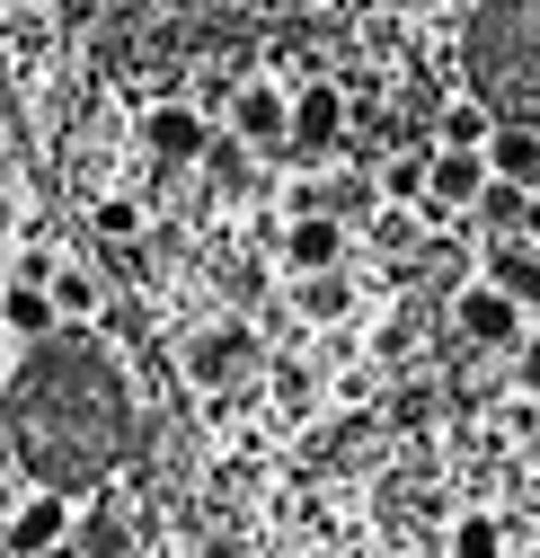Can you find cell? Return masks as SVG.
<instances>
[{"label":"cell","mask_w":540,"mask_h":558,"mask_svg":"<svg viewBox=\"0 0 540 558\" xmlns=\"http://www.w3.org/2000/svg\"><path fill=\"white\" fill-rule=\"evenodd\" d=\"M381 195H390V204H417V195H426V151H398V160L381 169Z\"/></svg>","instance_id":"d6986e66"},{"label":"cell","mask_w":540,"mask_h":558,"mask_svg":"<svg viewBox=\"0 0 540 558\" xmlns=\"http://www.w3.org/2000/svg\"><path fill=\"white\" fill-rule=\"evenodd\" d=\"M0 284H10V257H0Z\"/></svg>","instance_id":"cb8c5ba5"},{"label":"cell","mask_w":540,"mask_h":558,"mask_svg":"<svg viewBox=\"0 0 540 558\" xmlns=\"http://www.w3.org/2000/svg\"><path fill=\"white\" fill-rule=\"evenodd\" d=\"M461 72L488 124L540 133V0H461Z\"/></svg>","instance_id":"7a4b0ae2"},{"label":"cell","mask_w":540,"mask_h":558,"mask_svg":"<svg viewBox=\"0 0 540 558\" xmlns=\"http://www.w3.org/2000/svg\"><path fill=\"white\" fill-rule=\"evenodd\" d=\"M62 549H81V558H133V523H124L115 506H89V514H72Z\"/></svg>","instance_id":"5bb4252c"},{"label":"cell","mask_w":540,"mask_h":558,"mask_svg":"<svg viewBox=\"0 0 540 558\" xmlns=\"http://www.w3.org/2000/svg\"><path fill=\"white\" fill-rule=\"evenodd\" d=\"M10 231H19V204H10V195H0V240H10Z\"/></svg>","instance_id":"7402d4cb"},{"label":"cell","mask_w":540,"mask_h":558,"mask_svg":"<svg viewBox=\"0 0 540 558\" xmlns=\"http://www.w3.org/2000/svg\"><path fill=\"white\" fill-rule=\"evenodd\" d=\"M0 328H10L19 345H45L62 319H53V302H45V284H19V275H10V284H0Z\"/></svg>","instance_id":"7c38bea8"},{"label":"cell","mask_w":540,"mask_h":558,"mask_svg":"<svg viewBox=\"0 0 540 558\" xmlns=\"http://www.w3.org/2000/svg\"><path fill=\"white\" fill-rule=\"evenodd\" d=\"M169 10H195V0H169Z\"/></svg>","instance_id":"d4e9b609"},{"label":"cell","mask_w":540,"mask_h":558,"mask_svg":"<svg viewBox=\"0 0 540 558\" xmlns=\"http://www.w3.org/2000/svg\"><path fill=\"white\" fill-rule=\"evenodd\" d=\"M248 364H257L248 328H205V337H195V355H186L195 381H231V373H248Z\"/></svg>","instance_id":"4fadbf2b"},{"label":"cell","mask_w":540,"mask_h":558,"mask_svg":"<svg viewBox=\"0 0 540 558\" xmlns=\"http://www.w3.org/2000/svg\"><path fill=\"white\" fill-rule=\"evenodd\" d=\"M479 160H488V178L496 186H540V133L531 124H488V143H479Z\"/></svg>","instance_id":"9c48e42d"},{"label":"cell","mask_w":540,"mask_h":558,"mask_svg":"<svg viewBox=\"0 0 540 558\" xmlns=\"http://www.w3.org/2000/svg\"><path fill=\"white\" fill-rule=\"evenodd\" d=\"M293 302H302V319H346V302H355V284H346V275L328 266V275H302V293H293Z\"/></svg>","instance_id":"2e32d148"},{"label":"cell","mask_w":540,"mask_h":558,"mask_svg":"<svg viewBox=\"0 0 540 558\" xmlns=\"http://www.w3.org/2000/svg\"><path fill=\"white\" fill-rule=\"evenodd\" d=\"M488 143V107L479 98H461L452 116H443V151H479Z\"/></svg>","instance_id":"ac0fdd59"},{"label":"cell","mask_w":540,"mask_h":558,"mask_svg":"<svg viewBox=\"0 0 540 558\" xmlns=\"http://www.w3.org/2000/svg\"><path fill=\"white\" fill-rule=\"evenodd\" d=\"M10 506H19V487H10V478H0V523H10Z\"/></svg>","instance_id":"603a6c76"},{"label":"cell","mask_w":540,"mask_h":558,"mask_svg":"<svg viewBox=\"0 0 540 558\" xmlns=\"http://www.w3.org/2000/svg\"><path fill=\"white\" fill-rule=\"evenodd\" d=\"M452 328H461L469 345H488V355L523 345V311H514L505 293H488V284H461V302H452Z\"/></svg>","instance_id":"52a82bcc"},{"label":"cell","mask_w":540,"mask_h":558,"mask_svg":"<svg viewBox=\"0 0 540 558\" xmlns=\"http://www.w3.org/2000/svg\"><path fill=\"white\" fill-rule=\"evenodd\" d=\"M488 293H505L514 311H540V240H488Z\"/></svg>","instance_id":"ba28073f"},{"label":"cell","mask_w":540,"mask_h":558,"mask_svg":"<svg viewBox=\"0 0 540 558\" xmlns=\"http://www.w3.org/2000/svg\"><path fill=\"white\" fill-rule=\"evenodd\" d=\"M469 214H479V222H488L496 240H514V231H531V195H523V186H496V178H488Z\"/></svg>","instance_id":"9a60e30c"},{"label":"cell","mask_w":540,"mask_h":558,"mask_svg":"<svg viewBox=\"0 0 540 558\" xmlns=\"http://www.w3.org/2000/svg\"><path fill=\"white\" fill-rule=\"evenodd\" d=\"M143 143H151V160H169V169H195V160H205V143H213V124L195 116L186 98H160V107L143 116Z\"/></svg>","instance_id":"8992f818"},{"label":"cell","mask_w":540,"mask_h":558,"mask_svg":"<svg viewBox=\"0 0 540 558\" xmlns=\"http://www.w3.org/2000/svg\"><path fill=\"white\" fill-rule=\"evenodd\" d=\"M62 532H72V497H53V487H27V497L10 506V523H0V549H10V558H53Z\"/></svg>","instance_id":"277c9868"},{"label":"cell","mask_w":540,"mask_h":558,"mask_svg":"<svg viewBox=\"0 0 540 558\" xmlns=\"http://www.w3.org/2000/svg\"><path fill=\"white\" fill-rule=\"evenodd\" d=\"M89 222H98V240H133V231H143V214H133L124 195H98V214H89Z\"/></svg>","instance_id":"ffe728a7"},{"label":"cell","mask_w":540,"mask_h":558,"mask_svg":"<svg viewBox=\"0 0 540 558\" xmlns=\"http://www.w3.org/2000/svg\"><path fill=\"white\" fill-rule=\"evenodd\" d=\"M336 257H346V231H336L328 214H293V231H284V266H293V275H328Z\"/></svg>","instance_id":"8fae6325"},{"label":"cell","mask_w":540,"mask_h":558,"mask_svg":"<svg viewBox=\"0 0 540 558\" xmlns=\"http://www.w3.org/2000/svg\"><path fill=\"white\" fill-rule=\"evenodd\" d=\"M284 143H293L302 160L336 151V143H346V89H336V81H310V89H293V98H284Z\"/></svg>","instance_id":"3957f363"},{"label":"cell","mask_w":540,"mask_h":558,"mask_svg":"<svg viewBox=\"0 0 540 558\" xmlns=\"http://www.w3.org/2000/svg\"><path fill=\"white\" fill-rule=\"evenodd\" d=\"M443 558H505V523H496V514H461Z\"/></svg>","instance_id":"e0dca14e"},{"label":"cell","mask_w":540,"mask_h":558,"mask_svg":"<svg viewBox=\"0 0 540 558\" xmlns=\"http://www.w3.org/2000/svg\"><path fill=\"white\" fill-rule=\"evenodd\" d=\"M479 186H488V160H479V151H426V195H417V214H426V222H452V214L479 204Z\"/></svg>","instance_id":"5b68a950"},{"label":"cell","mask_w":540,"mask_h":558,"mask_svg":"<svg viewBox=\"0 0 540 558\" xmlns=\"http://www.w3.org/2000/svg\"><path fill=\"white\" fill-rule=\"evenodd\" d=\"M523 390H531V399H540V337H531V345H523Z\"/></svg>","instance_id":"44dd1931"},{"label":"cell","mask_w":540,"mask_h":558,"mask_svg":"<svg viewBox=\"0 0 540 558\" xmlns=\"http://www.w3.org/2000/svg\"><path fill=\"white\" fill-rule=\"evenodd\" d=\"M0 426H10V452L27 461L36 487L72 497V487H98L124 444H133V399L115 355L89 328H53L45 345H27L10 390H0Z\"/></svg>","instance_id":"6da1fadb"},{"label":"cell","mask_w":540,"mask_h":558,"mask_svg":"<svg viewBox=\"0 0 540 558\" xmlns=\"http://www.w3.org/2000/svg\"><path fill=\"white\" fill-rule=\"evenodd\" d=\"M0 558H10V549H0Z\"/></svg>","instance_id":"484cf974"},{"label":"cell","mask_w":540,"mask_h":558,"mask_svg":"<svg viewBox=\"0 0 540 558\" xmlns=\"http://www.w3.org/2000/svg\"><path fill=\"white\" fill-rule=\"evenodd\" d=\"M231 143H240V151L284 143V89H275V81H248V89L231 98Z\"/></svg>","instance_id":"30bf717a"}]
</instances>
